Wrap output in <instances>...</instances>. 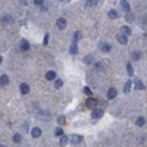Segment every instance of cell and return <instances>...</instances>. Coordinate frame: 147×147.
<instances>
[{
	"label": "cell",
	"mask_w": 147,
	"mask_h": 147,
	"mask_svg": "<svg viewBox=\"0 0 147 147\" xmlns=\"http://www.w3.org/2000/svg\"><path fill=\"white\" fill-rule=\"evenodd\" d=\"M81 37H82V34H81L79 31H77V33H75V35H74V43H77L78 40H81Z\"/></svg>",
	"instance_id": "obj_22"
},
{
	"label": "cell",
	"mask_w": 147,
	"mask_h": 147,
	"mask_svg": "<svg viewBox=\"0 0 147 147\" xmlns=\"http://www.w3.org/2000/svg\"><path fill=\"white\" fill-rule=\"evenodd\" d=\"M31 135H33V138H38L41 135V130L40 128H33L31 130Z\"/></svg>",
	"instance_id": "obj_6"
},
{
	"label": "cell",
	"mask_w": 147,
	"mask_h": 147,
	"mask_svg": "<svg viewBox=\"0 0 147 147\" xmlns=\"http://www.w3.org/2000/svg\"><path fill=\"white\" fill-rule=\"evenodd\" d=\"M127 71H128V75H132V74H134V69H132V65H131V63H127Z\"/></svg>",
	"instance_id": "obj_23"
},
{
	"label": "cell",
	"mask_w": 147,
	"mask_h": 147,
	"mask_svg": "<svg viewBox=\"0 0 147 147\" xmlns=\"http://www.w3.org/2000/svg\"><path fill=\"white\" fill-rule=\"evenodd\" d=\"M130 90H131V79H128L127 84L124 85V91H125V93H130Z\"/></svg>",
	"instance_id": "obj_19"
},
{
	"label": "cell",
	"mask_w": 147,
	"mask_h": 147,
	"mask_svg": "<svg viewBox=\"0 0 147 147\" xmlns=\"http://www.w3.org/2000/svg\"><path fill=\"white\" fill-rule=\"evenodd\" d=\"M68 141H69L68 135H62V137H61V141H59V143H61V146H66V144H68Z\"/></svg>",
	"instance_id": "obj_16"
},
{
	"label": "cell",
	"mask_w": 147,
	"mask_h": 147,
	"mask_svg": "<svg viewBox=\"0 0 147 147\" xmlns=\"http://www.w3.org/2000/svg\"><path fill=\"white\" fill-rule=\"evenodd\" d=\"M59 124H65V118H63V116L59 118Z\"/></svg>",
	"instance_id": "obj_33"
},
{
	"label": "cell",
	"mask_w": 147,
	"mask_h": 147,
	"mask_svg": "<svg viewBox=\"0 0 147 147\" xmlns=\"http://www.w3.org/2000/svg\"><path fill=\"white\" fill-rule=\"evenodd\" d=\"M3 22H5V24H10V22H12V16H5L3 18Z\"/></svg>",
	"instance_id": "obj_27"
},
{
	"label": "cell",
	"mask_w": 147,
	"mask_h": 147,
	"mask_svg": "<svg viewBox=\"0 0 147 147\" xmlns=\"http://www.w3.org/2000/svg\"><path fill=\"white\" fill-rule=\"evenodd\" d=\"M0 147H5V146H2V144H0Z\"/></svg>",
	"instance_id": "obj_35"
},
{
	"label": "cell",
	"mask_w": 147,
	"mask_h": 147,
	"mask_svg": "<svg viewBox=\"0 0 147 147\" xmlns=\"http://www.w3.org/2000/svg\"><path fill=\"white\" fill-rule=\"evenodd\" d=\"M21 140H22L21 134H15V135H13V141H15V143H21Z\"/></svg>",
	"instance_id": "obj_24"
},
{
	"label": "cell",
	"mask_w": 147,
	"mask_h": 147,
	"mask_svg": "<svg viewBox=\"0 0 147 147\" xmlns=\"http://www.w3.org/2000/svg\"><path fill=\"white\" fill-rule=\"evenodd\" d=\"M121 33H122V35H125V37H130L131 35V28L130 26H127V25H124L121 28Z\"/></svg>",
	"instance_id": "obj_4"
},
{
	"label": "cell",
	"mask_w": 147,
	"mask_h": 147,
	"mask_svg": "<svg viewBox=\"0 0 147 147\" xmlns=\"http://www.w3.org/2000/svg\"><path fill=\"white\" fill-rule=\"evenodd\" d=\"M93 61H94L93 54H87V56H85V59H84V62H85V63H91Z\"/></svg>",
	"instance_id": "obj_21"
},
{
	"label": "cell",
	"mask_w": 147,
	"mask_h": 147,
	"mask_svg": "<svg viewBox=\"0 0 147 147\" xmlns=\"http://www.w3.org/2000/svg\"><path fill=\"white\" fill-rule=\"evenodd\" d=\"M43 44L46 46V44H49V33H46V35H44V41Z\"/></svg>",
	"instance_id": "obj_30"
},
{
	"label": "cell",
	"mask_w": 147,
	"mask_h": 147,
	"mask_svg": "<svg viewBox=\"0 0 147 147\" xmlns=\"http://www.w3.org/2000/svg\"><path fill=\"white\" fill-rule=\"evenodd\" d=\"M121 6H122V9L127 12V13H130V10H131V8H130V3L127 2V0H122L121 2Z\"/></svg>",
	"instance_id": "obj_7"
},
{
	"label": "cell",
	"mask_w": 147,
	"mask_h": 147,
	"mask_svg": "<svg viewBox=\"0 0 147 147\" xmlns=\"http://www.w3.org/2000/svg\"><path fill=\"white\" fill-rule=\"evenodd\" d=\"M144 118H141V116H140L138 119H137V125H138V127H143V125H144Z\"/></svg>",
	"instance_id": "obj_25"
},
{
	"label": "cell",
	"mask_w": 147,
	"mask_h": 147,
	"mask_svg": "<svg viewBox=\"0 0 147 147\" xmlns=\"http://www.w3.org/2000/svg\"><path fill=\"white\" fill-rule=\"evenodd\" d=\"M21 49L26 52V50H30V43L26 41V40H21Z\"/></svg>",
	"instance_id": "obj_10"
},
{
	"label": "cell",
	"mask_w": 147,
	"mask_h": 147,
	"mask_svg": "<svg viewBox=\"0 0 147 147\" xmlns=\"http://www.w3.org/2000/svg\"><path fill=\"white\" fill-rule=\"evenodd\" d=\"M19 90H21L22 94H28V93H30V85H28V84H21V85H19Z\"/></svg>",
	"instance_id": "obj_5"
},
{
	"label": "cell",
	"mask_w": 147,
	"mask_h": 147,
	"mask_svg": "<svg viewBox=\"0 0 147 147\" xmlns=\"http://www.w3.org/2000/svg\"><path fill=\"white\" fill-rule=\"evenodd\" d=\"M69 141L72 144H79V143L82 141V137H81V135H71Z\"/></svg>",
	"instance_id": "obj_2"
},
{
	"label": "cell",
	"mask_w": 147,
	"mask_h": 147,
	"mask_svg": "<svg viewBox=\"0 0 147 147\" xmlns=\"http://www.w3.org/2000/svg\"><path fill=\"white\" fill-rule=\"evenodd\" d=\"M56 25L59 30H65V26H66V19L65 18H59L57 21H56Z\"/></svg>",
	"instance_id": "obj_1"
},
{
	"label": "cell",
	"mask_w": 147,
	"mask_h": 147,
	"mask_svg": "<svg viewBox=\"0 0 147 147\" xmlns=\"http://www.w3.org/2000/svg\"><path fill=\"white\" fill-rule=\"evenodd\" d=\"M54 134H56V135H63V131H62V128H56V131H54Z\"/></svg>",
	"instance_id": "obj_28"
},
{
	"label": "cell",
	"mask_w": 147,
	"mask_h": 147,
	"mask_svg": "<svg viewBox=\"0 0 147 147\" xmlns=\"http://www.w3.org/2000/svg\"><path fill=\"white\" fill-rule=\"evenodd\" d=\"M134 85H135L137 90H144V84L141 82V79H135L134 81Z\"/></svg>",
	"instance_id": "obj_12"
},
{
	"label": "cell",
	"mask_w": 147,
	"mask_h": 147,
	"mask_svg": "<svg viewBox=\"0 0 147 147\" xmlns=\"http://www.w3.org/2000/svg\"><path fill=\"white\" fill-rule=\"evenodd\" d=\"M46 79H49V81L56 79V72H54V71H49V72L46 74Z\"/></svg>",
	"instance_id": "obj_8"
},
{
	"label": "cell",
	"mask_w": 147,
	"mask_h": 147,
	"mask_svg": "<svg viewBox=\"0 0 147 147\" xmlns=\"http://www.w3.org/2000/svg\"><path fill=\"white\" fill-rule=\"evenodd\" d=\"M43 2H44V0H34V3H35V5H38V6H41V5H43Z\"/></svg>",
	"instance_id": "obj_32"
},
{
	"label": "cell",
	"mask_w": 147,
	"mask_h": 147,
	"mask_svg": "<svg viewBox=\"0 0 147 147\" xmlns=\"http://www.w3.org/2000/svg\"><path fill=\"white\" fill-rule=\"evenodd\" d=\"M72 54H77L78 53V46H77V43H74L72 46H71V50H69Z\"/></svg>",
	"instance_id": "obj_20"
},
{
	"label": "cell",
	"mask_w": 147,
	"mask_h": 147,
	"mask_svg": "<svg viewBox=\"0 0 147 147\" xmlns=\"http://www.w3.org/2000/svg\"><path fill=\"white\" fill-rule=\"evenodd\" d=\"M91 116H93L94 119H99V118H102V116H103V110H102V109H94L93 113H91Z\"/></svg>",
	"instance_id": "obj_3"
},
{
	"label": "cell",
	"mask_w": 147,
	"mask_h": 147,
	"mask_svg": "<svg viewBox=\"0 0 147 147\" xmlns=\"http://www.w3.org/2000/svg\"><path fill=\"white\" fill-rule=\"evenodd\" d=\"M132 59H134V61H138V59H140V53L134 52V53H132Z\"/></svg>",
	"instance_id": "obj_29"
},
{
	"label": "cell",
	"mask_w": 147,
	"mask_h": 147,
	"mask_svg": "<svg viewBox=\"0 0 147 147\" xmlns=\"http://www.w3.org/2000/svg\"><path fill=\"white\" fill-rule=\"evenodd\" d=\"M0 84H2V85H8L9 84V77L8 75H2V77H0Z\"/></svg>",
	"instance_id": "obj_13"
},
{
	"label": "cell",
	"mask_w": 147,
	"mask_h": 147,
	"mask_svg": "<svg viewBox=\"0 0 147 147\" xmlns=\"http://www.w3.org/2000/svg\"><path fill=\"white\" fill-rule=\"evenodd\" d=\"M94 106H96V102L93 100V99H88V100H87V107H90V109H94Z\"/></svg>",
	"instance_id": "obj_18"
},
{
	"label": "cell",
	"mask_w": 147,
	"mask_h": 147,
	"mask_svg": "<svg viewBox=\"0 0 147 147\" xmlns=\"http://www.w3.org/2000/svg\"><path fill=\"white\" fill-rule=\"evenodd\" d=\"M107 15H109V18H110V19H116V18H118V12H116V10H109V13H107Z\"/></svg>",
	"instance_id": "obj_17"
},
{
	"label": "cell",
	"mask_w": 147,
	"mask_h": 147,
	"mask_svg": "<svg viewBox=\"0 0 147 147\" xmlns=\"http://www.w3.org/2000/svg\"><path fill=\"white\" fill-rule=\"evenodd\" d=\"M54 85H56V88H61V87L63 85V81H62V79H56V82H54Z\"/></svg>",
	"instance_id": "obj_26"
},
{
	"label": "cell",
	"mask_w": 147,
	"mask_h": 147,
	"mask_svg": "<svg viewBox=\"0 0 147 147\" xmlns=\"http://www.w3.org/2000/svg\"><path fill=\"white\" fill-rule=\"evenodd\" d=\"M2 61H3V57H2V56H0V63H2Z\"/></svg>",
	"instance_id": "obj_34"
},
{
	"label": "cell",
	"mask_w": 147,
	"mask_h": 147,
	"mask_svg": "<svg viewBox=\"0 0 147 147\" xmlns=\"http://www.w3.org/2000/svg\"><path fill=\"white\" fill-rule=\"evenodd\" d=\"M118 94V91H116V88H110L109 91H107V99H115Z\"/></svg>",
	"instance_id": "obj_9"
},
{
	"label": "cell",
	"mask_w": 147,
	"mask_h": 147,
	"mask_svg": "<svg viewBox=\"0 0 147 147\" xmlns=\"http://www.w3.org/2000/svg\"><path fill=\"white\" fill-rule=\"evenodd\" d=\"M68 2H69V0H68Z\"/></svg>",
	"instance_id": "obj_36"
},
{
	"label": "cell",
	"mask_w": 147,
	"mask_h": 147,
	"mask_svg": "<svg viewBox=\"0 0 147 147\" xmlns=\"http://www.w3.org/2000/svg\"><path fill=\"white\" fill-rule=\"evenodd\" d=\"M100 49H102L103 52H110L112 47H110V44H107V43H102L100 44Z\"/></svg>",
	"instance_id": "obj_14"
},
{
	"label": "cell",
	"mask_w": 147,
	"mask_h": 147,
	"mask_svg": "<svg viewBox=\"0 0 147 147\" xmlns=\"http://www.w3.org/2000/svg\"><path fill=\"white\" fill-rule=\"evenodd\" d=\"M97 3H99V0H87L85 8H94V6H97Z\"/></svg>",
	"instance_id": "obj_11"
},
{
	"label": "cell",
	"mask_w": 147,
	"mask_h": 147,
	"mask_svg": "<svg viewBox=\"0 0 147 147\" xmlns=\"http://www.w3.org/2000/svg\"><path fill=\"white\" fill-rule=\"evenodd\" d=\"M118 41L121 44H127L128 43V37H125V35H118Z\"/></svg>",
	"instance_id": "obj_15"
},
{
	"label": "cell",
	"mask_w": 147,
	"mask_h": 147,
	"mask_svg": "<svg viewBox=\"0 0 147 147\" xmlns=\"http://www.w3.org/2000/svg\"><path fill=\"white\" fill-rule=\"evenodd\" d=\"M84 93H85V94H91V90H90V87H84Z\"/></svg>",
	"instance_id": "obj_31"
}]
</instances>
